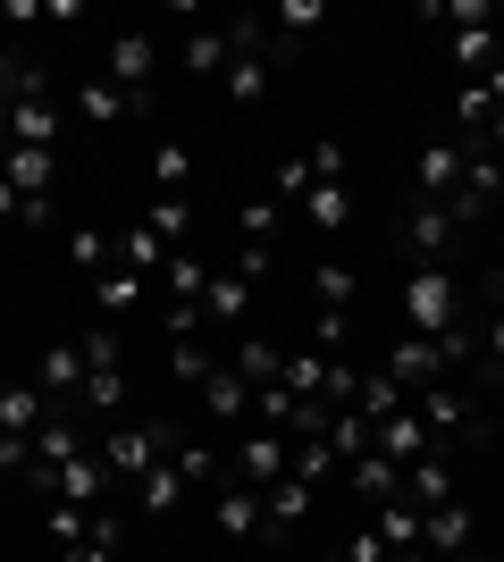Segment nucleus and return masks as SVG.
<instances>
[{
  "mask_svg": "<svg viewBox=\"0 0 504 562\" xmlns=\"http://www.w3.org/2000/svg\"><path fill=\"white\" fill-rule=\"evenodd\" d=\"M93 453H101V462H110V479H119V487H135V479H144L152 462H168V453H177V428H168V420L101 428V437H93Z\"/></svg>",
  "mask_w": 504,
  "mask_h": 562,
  "instance_id": "1",
  "label": "nucleus"
},
{
  "mask_svg": "<svg viewBox=\"0 0 504 562\" xmlns=\"http://www.w3.org/2000/svg\"><path fill=\"white\" fill-rule=\"evenodd\" d=\"M455 311H462L455 269H412V278H404V328L412 336H429V345H437V336H455L462 328Z\"/></svg>",
  "mask_w": 504,
  "mask_h": 562,
  "instance_id": "2",
  "label": "nucleus"
},
{
  "mask_svg": "<svg viewBox=\"0 0 504 562\" xmlns=\"http://www.w3.org/2000/svg\"><path fill=\"white\" fill-rule=\"evenodd\" d=\"M312 504H320V487H303V479H278V487H261V538L269 546H287L294 529H303V520H312Z\"/></svg>",
  "mask_w": 504,
  "mask_h": 562,
  "instance_id": "3",
  "label": "nucleus"
},
{
  "mask_svg": "<svg viewBox=\"0 0 504 562\" xmlns=\"http://www.w3.org/2000/svg\"><path fill=\"white\" fill-rule=\"evenodd\" d=\"M152 68H160V43H152V34H119V43H110V85H119L135 110L152 101Z\"/></svg>",
  "mask_w": 504,
  "mask_h": 562,
  "instance_id": "4",
  "label": "nucleus"
},
{
  "mask_svg": "<svg viewBox=\"0 0 504 562\" xmlns=\"http://www.w3.org/2000/svg\"><path fill=\"white\" fill-rule=\"evenodd\" d=\"M462 168H471L462 143H429V151L412 160V193H421V202H455V193H462Z\"/></svg>",
  "mask_w": 504,
  "mask_h": 562,
  "instance_id": "5",
  "label": "nucleus"
},
{
  "mask_svg": "<svg viewBox=\"0 0 504 562\" xmlns=\"http://www.w3.org/2000/svg\"><path fill=\"white\" fill-rule=\"evenodd\" d=\"M287 462H294V446L278 437V428H253L236 446V487H278L287 479Z\"/></svg>",
  "mask_w": 504,
  "mask_h": 562,
  "instance_id": "6",
  "label": "nucleus"
},
{
  "mask_svg": "<svg viewBox=\"0 0 504 562\" xmlns=\"http://www.w3.org/2000/svg\"><path fill=\"white\" fill-rule=\"evenodd\" d=\"M395 504H412V513L455 504V462H446V453H421V462H404V487H395Z\"/></svg>",
  "mask_w": 504,
  "mask_h": 562,
  "instance_id": "7",
  "label": "nucleus"
},
{
  "mask_svg": "<svg viewBox=\"0 0 504 562\" xmlns=\"http://www.w3.org/2000/svg\"><path fill=\"white\" fill-rule=\"evenodd\" d=\"M387 378H395V386H404V395H421V386H437V378H446V361H437V345L429 336H395V345H387Z\"/></svg>",
  "mask_w": 504,
  "mask_h": 562,
  "instance_id": "8",
  "label": "nucleus"
},
{
  "mask_svg": "<svg viewBox=\"0 0 504 562\" xmlns=\"http://www.w3.org/2000/svg\"><path fill=\"white\" fill-rule=\"evenodd\" d=\"M404 244H412V260H421V269H446L455 211H446V202H421V211H412V227H404Z\"/></svg>",
  "mask_w": 504,
  "mask_h": 562,
  "instance_id": "9",
  "label": "nucleus"
},
{
  "mask_svg": "<svg viewBox=\"0 0 504 562\" xmlns=\"http://www.w3.org/2000/svg\"><path fill=\"white\" fill-rule=\"evenodd\" d=\"M421 546H429L437 562H446V554H471V546H480V520L462 513V504H437V513H421Z\"/></svg>",
  "mask_w": 504,
  "mask_h": 562,
  "instance_id": "10",
  "label": "nucleus"
},
{
  "mask_svg": "<svg viewBox=\"0 0 504 562\" xmlns=\"http://www.w3.org/2000/svg\"><path fill=\"white\" fill-rule=\"evenodd\" d=\"M370 446H379V453H387V462H395V470H404V462H421V453H437V446H429V420H421L412 403H404V412H387Z\"/></svg>",
  "mask_w": 504,
  "mask_h": 562,
  "instance_id": "11",
  "label": "nucleus"
},
{
  "mask_svg": "<svg viewBox=\"0 0 504 562\" xmlns=\"http://www.w3.org/2000/svg\"><path fill=\"white\" fill-rule=\"evenodd\" d=\"M0 177L25 193V211H43V193H51V151H34V143H9V151H0Z\"/></svg>",
  "mask_w": 504,
  "mask_h": 562,
  "instance_id": "12",
  "label": "nucleus"
},
{
  "mask_svg": "<svg viewBox=\"0 0 504 562\" xmlns=\"http://www.w3.org/2000/svg\"><path fill=\"white\" fill-rule=\"evenodd\" d=\"M211 529H219V538H261V487H227V495H219V504H211Z\"/></svg>",
  "mask_w": 504,
  "mask_h": 562,
  "instance_id": "13",
  "label": "nucleus"
},
{
  "mask_svg": "<svg viewBox=\"0 0 504 562\" xmlns=\"http://www.w3.org/2000/svg\"><path fill=\"white\" fill-rule=\"evenodd\" d=\"M412 412L429 420V437H437V428H455V437H480V420H471V403H462L455 386H421V395H412Z\"/></svg>",
  "mask_w": 504,
  "mask_h": 562,
  "instance_id": "14",
  "label": "nucleus"
},
{
  "mask_svg": "<svg viewBox=\"0 0 504 562\" xmlns=\"http://www.w3.org/2000/svg\"><path fill=\"white\" fill-rule=\"evenodd\" d=\"M345 487H354V495H370V504H395V487H404V470H395V462H387L379 446H370V453H354V462H345Z\"/></svg>",
  "mask_w": 504,
  "mask_h": 562,
  "instance_id": "15",
  "label": "nucleus"
},
{
  "mask_svg": "<svg viewBox=\"0 0 504 562\" xmlns=\"http://www.w3.org/2000/svg\"><path fill=\"white\" fill-rule=\"evenodd\" d=\"M227 370H236L244 386H278V378H287V352L269 345V336H244V345L227 352Z\"/></svg>",
  "mask_w": 504,
  "mask_h": 562,
  "instance_id": "16",
  "label": "nucleus"
},
{
  "mask_svg": "<svg viewBox=\"0 0 504 562\" xmlns=\"http://www.w3.org/2000/svg\"><path fill=\"white\" fill-rule=\"evenodd\" d=\"M126 110H135V101H126L119 85H110V76H93V85H76V117H85L93 135H110V126H119Z\"/></svg>",
  "mask_w": 504,
  "mask_h": 562,
  "instance_id": "17",
  "label": "nucleus"
},
{
  "mask_svg": "<svg viewBox=\"0 0 504 562\" xmlns=\"http://www.w3.org/2000/svg\"><path fill=\"white\" fill-rule=\"evenodd\" d=\"M51 135H59V110H51L43 93L9 101V143H34V151H51Z\"/></svg>",
  "mask_w": 504,
  "mask_h": 562,
  "instance_id": "18",
  "label": "nucleus"
},
{
  "mask_svg": "<svg viewBox=\"0 0 504 562\" xmlns=\"http://www.w3.org/2000/svg\"><path fill=\"white\" fill-rule=\"evenodd\" d=\"M34 386H43L51 403H76V386H85V352H76V345H51L43 370H34Z\"/></svg>",
  "mask_w": 504,
  "mask_h": 562,
  "instance_id": "19",
  "label": "nucleus"
},
{
  "mask_svg": "<svg viewBox=\"0 0 504 562\" xmlns=\"http://www.w3.org/2000/svg\"><path fill=\"white\" fill-rule=\"evenodd\" d=\"M202 412H211V420H244V412H253V386H244V378L219 361V370L202 378Z\"/></svg>",
  "mask_w": 504,
  "mask_h": 562,
  "instance_id": "20",
  "label": "nucleus"
},
{
  "mask_svg": "<svg viewBox=\"0 0 504 562\" xmlns=\"http://www.w3.org/2000/svg\"><path fill=\"white\" fill-rule=\"evenodd\" d=\"M76 412H85V420H110V412H126V370H85V386H76Z\"/></svg>",
  "mask_w": 504,
  "mask_h": 562,
  "instance_id": "21",
  "label": "nucleus"
},
{
  "mask_svg": "<svg viewBox=\"0 0 504 562\" xmlns=\"http://www.w3.org/2000/svg\"><path fill=\"white\" fill-rule=\"evenodd\" d=\"M244 311H253V285H244L236 269H211V294H202V319H227V328H236Z\"/></svg>",
  "mask_w": 504,
  "mask_h": 562,
  "instance_id": "22",
  "label": "nucleus"
},
{
  "mask_svg": "<svg viewBox=\"0 0 504 562\" xmlns=\"http://www.w3.org/2000/svg\"><path fill=\"white\" fill-rule=\"evenodd\" d=\"M135 294H144V278H135L126 260H119V269H101V278H93V303H101V319H119V311H135Z\"/></svg>",
  "mask_w": 504,
  "mask_h": 562,
  "instance_id": "23",
  "label": "nucleus"
},
{
  "mask_svg": "<svg viewBox=\"0 0 504 562\" xmlns=\"http://www.w3.org/2000/svg\"><path fill=\"white\" fill-rule=\"evenodd\" d=\"M144 227L160 235V244H186V227H193V202H186V193H152Z\"/></svg>",
  "mask_w": 504,
  "mask_h": 562,
  "instance_id": "24",
  "label": "nucleus"
},
{
  "mask_svg": "<svg viewBox=\"0 0 504 562\" xmlns=\"http://www.w3.org/2000/svg\"><path fill=\"white\" fill-rule=\"evenodd\" d=\"M370 529H379L387 554H412V546H421V513H412V504H379V520H370Z\"/></svg>",
  "mask_w": 504,
  "mask_h": 562,
  "instance_id": "25",
  "label": "nucleus"
},
{
  "mask_svg": "<svg viewBox=\"0 0 504 562\" xmlns=\"http://www.w3.org/2000/svg\"><path fill=\"white\" fill-rule=\"evenodd\" d=\"M186 68H193V76H227V68H236V50H227V34H219V25H202V34L186 43Z\"/></svg>",
  "mask_w": 504,
  "mask_h": 562,
  "instance_id": "26",
  "label": "nucleus"
},
{
  "mask_svg": "<svg viewBox=\"0 0 504 562\" xmlns=\"http://www.w3.org/2000/svg\"><path fill=\"white\" fill-rule=\"evenodd\" d=\"M303 218H312V227H354V193L345 186H312L303 193Z\"/></svg>",
  "mask_w": 504,
  "mask_h": 562,
  "instance_id": "27",
  "label": "nucleus"
},
{
  "mask_svg": "<svg viewBox=\"0 0 504 562\" xmlns=\"http://www.w3.org/2000/svg\"><path fill=\"white\" fill-rule=\"evenodd\" d=\"M177 495H186V479H177V462H152L144 479H135V504H144V513H168Z\"/></svg>",
  "mask_w": 504,
  "mask_h": 562,
  "instance_id": "28",
  "label": "nucleus"
},
{
  "mask_svg": "<svg viewBox=\"0 0 504 562\" xmlns=\"http://www.w3.org/2000/svg\"><path fill=\"white\" fill-rule=\"evenodd\" d=\"M168 294H177V303H202V294H211V260L177 252V260H168Z\"/></svg>",
  "mask_w": 504,
  "mask_h": 562,
  "instance_id": "29",
  "label": "nucleus"
},
{
  "mask_svg": "<svg viewBox=\"0 0 504 562\" xmlns=\"http://www.w3.org/2000/svg\"><path fill=\"white\" fill-rule=\"evenodd\" d=\"M455 68H462V76H488V68H496V34H488V25L455 34Z\"/></svg>",
  "mask_w": 504,
  "mask_h": 562,
  "instance_id": "30",
  "label": "nucleus"
},
{
  "mask_svg": "<svg viewBox=\"0 0 504 562\" xmlns=\"http://www.w3.org/2000/svg\"><path fill=\"white\" fill-rule=\"evenodd\" d=\"M219 85H227V101H244V110H253V101L269 93V59H236V68L219 76Z\"/></svg>",
  "mask_w": 504,
  "mask_h": 562,
  "instance_id": "31",
  "label": "nucleus"
},
{
  "mask_svg": "<svg viewBox=\"0 0 504 562\" xmlns=\"http://www.w3.org/2000/svg\"><path fill=\"white\" fill-rule=\"evenodd\" d=\"M68 260L85 269V278H101V269H110V235L101 227H68Z\"/></svg>",
  "mask_w": 504,
  "mask_h": 562,
  "instance_id": "32",
  "label": "nucleus"
},
{
  "mask_svg": "<svg viewBox=\"0 0 504 562\" xmlns=\"http://www.w3.org/2000/svg\"><path fill=\"white\" fill-rule=\"evenodd\" d=\"M168 370L186 378V386H202V378H211L219 361H211V345H202V336H177V352H168Z\"/></svg>",
  "mask_w": 504,
  "mask_h": 562,
  "instance_id": "33",
  "label": "nucleus"
},
{
  "mask_svg": "<svg viewBox=\"0 0 504 562\" xmlns=\"http://www.w3.org/2000/svg\"><path fill=\"white\" fill-rule=\"evenodd\" d=\"M354 269H345V260H328V269H320V278H312V294H320V311H345V303H354Z\"/></svg>",
  "mask_w": 504,
  "mask_h": 562,
  "instance_id": "34",
  "label": "nucleus"
},
{
  "mask_svg": "<svg viewBox=\"0 0 504 562\" xmlns=\"http://www.w3.org/2000/svg\"><path fill=\"white\" fill-rule=\"evenodd\" d=\"M186 143H160V151H152V186H160V193H186Z\"/></svg>",
  "mask_w": 504,
  "mask_h": 562,
  "instance_id": "35",
  "label": "nucleus"
},
{
  "mask_svg": "<svg viewBox=\"0 0 504 562\" xmlns=\"http://www.w3.org/2000/svg\"><path fill=\"white\" fill-rule=\"evenodd\" d=\"M168 462H177V479H186V487H211V479H219V453H211V446H177Z\"/></svg>",
  "mask_w": 504,
  "mask_h": 562,
  "instance_id": "36",
  "label": "nucleus"
},
{
  "mask_svg": "<svg viewBox=\"0 0 504 562\" xmlns=\"http://www.w3.org/2000/svg\"><path fill=\"white\" fill-rule=\"evenodd\" d=\"M119 252H126V269L144 278V269H152V260L168 252V244H160V235H152V227H126V235H119Z\"/></svg>",
  "mask_w": 504,
  "mask_h": 562,
  "instance_id": "37",
  "label": "nucleus"
},
{
  "mask_svg": "<svg viewBox=\"0 0 504 562\" xmlns=\"http://www.w3.org/2000/svg\"><path fill=\"white\" fill-rule=\"evenodd\" d=\"M269 25H278V34H303V25H320V0H278Z\"/></svg>",
  "mask_w": 504,
  "mask_h": 562,
  "instance_id": "38",
  "label": "nucleus"
},
{
  "mask_svg": "<svg viewBox=\"0 0 504 562\" xmlns=\"http://www.w3.org/2000/svg\"><path fill=\"white\" fill-rule=\"evenodd\" d=\"M320 177H312V160H278V202H303Z\"/></svg>",
  "mask_w": 504,
  "mask_h": 562,
  "instance_id": "39",
  "label": "nucleus"
},
{
  "mask_svg": "<svg viewBox=\"0 0 504 562\" xmlns=\"http://www.w3.org/2000/svg\"><path fill=\"white\" fill-rule=\"evenodd\" d=\"M76 352H85V370H119V336H110V328H93Z\"/></svg>",
  "mask_w": 504,
  "mask_h": 562,
  "instance_id": "40",
  "label": "nucleus"
},
{
  "mask_svg": "<svg viewBox=\"0 0 504 562\" xmlns=\"http://www.w3.org/2000/svg\"><path fill=\"white\" fill-rule=\"evenodd\" d=\"M278 235V202H244V244H269Z\"/></svg>",
  "mask_w": 504,
  "mask_h": 562,
  "instance_id": "41",
  "label": "nucleus"
},
{
  "mask_svg": "<svg viewBox=\"0 0 504 562\" xmlns=\"http://www.w3.org/2000/svg\"><path fill=\"white\" fill-rule=\"evenodd\" d=\"M236 278H244V285L269 278V244H236Z\"/></svg>",
  "mask_w": 504,
  "mask_h": 562,
  "instance_id": "42",
  "label": "nucleus"
},
{
  "mask_svg": "<svg viewBox=\"0 0 504 562\" xmlns=\"http://www.w3.org/2000/svg\"><path fill=\"white\" fill-rule=\"evenodd\" d=\"M345 336H354V328H345V311H320V352H345Z\"/></svg>",
  "mask_w": 504,
  "mask_h": 562,
  "instance_id": "43",
  "label": "nucleus"
},
{
  "mask_svg": "<svg viewBox=\"0 0 504 562\" xmlns=\"http://www.w3.org/2000/svg\"><path fill=\"white\" fill-rule=\"evenodd\" d=\"M0 470H34V437H0Z\"/></svg>",
  "mask_w": 504,
  "mask_h": 562,
  "instance_id": "44",
  "label": "nucleus"
},
{
  "mask_svg": "<svg viewBox=\"0 0 504 562\" xmlns=\"http://www.w3.org/2000/svg\"><path fill=\"white\" fill-rule=\"evenodd\" d=\"M480 361H504V311H488V328H480Z\"/></svg>",
  "mask_w": 504,
  "mask_h": 562,
  "instance_id": "45",
  "label": "nucleus"
},
{
  "mask_svg": "<svg viewBox=\"0 0 504 562\" xmlns=\"http://www.w3.org/2000/svg\"><path fill=\"white\" fill-rule=\"evenodd\" d=\"M0 218H25V193L9 186V177H0Z\"/></svg>",
  "mask_w": 504,
  "mask_h": 562,
  "instance_id": "46",
  "label": "nucleus"
},
{
  "mask_svg": "<svg viewBox=\"0 0 504 562\" xmlns=\"http://www.w3.org/2000/svg\"><path fill=\"white\" fill-rule=\"evenodd\" d=\"M59 562H110V546H68Z\"/></svg>",
  "mask_w": 504,
  "mask_h": 562,
  "instance_id": "47",
  "label": "nucleus"
},
{
  "mask_svg": "<svg viewBox=\"0 0 504 562\" xmlns=\"http://www.w3.org/2000/svg\"><path fill=\"white\" fill-rule=\"evenodd\" d=\"M480 143H488V151H504V110L488 117V135H480Z\"/></svg>",
  "mask_w": 504,
  "mask_h": 562,
  "instance_id": "48",
  "label": "nucleus"
},
{
  "mask_svg": "<svg viewBox=\"0 0 504 562\" xmlns=\"http://www.w3.org/2000/svg\"><path fill=\"white\" fill-rule=\"evenodd\" d=\"M387 562H437V554H429V546H412V554H387Z\"/></svg>",
  "mask_w": 504,
  "mask_h": 562,
  "instance_id": "49",
  "label": "nucleus"
},
{
  "mask_svg": "<svg viewBox=\"0 0 504 562\" xmlns=\"http://www.w3.org/2000/svg\"><path fill=\"white\" fill-rule=\"evenodd\" d=\"M0 151H9V101H0Z\"/></svg>",
  "mask_w": 504,
  "mask_h": 562,
  "instance_id": "50",
  "label": "nucleus"
},
{
  "mask_svg": "<svg viewBox=\"0 0 504 562\" xmlns=\"http://www.w3.org/2000/svg\"><path fill=\"white\" fill-rule=\"evenodd\" d=\"M496 211H504V202H496Z\"/></svg>",
  "mask_w": 504,
  "mask_h": 562,
  "instance_id": "51",
  "label": "nucleus"
}]
</instances>
